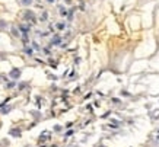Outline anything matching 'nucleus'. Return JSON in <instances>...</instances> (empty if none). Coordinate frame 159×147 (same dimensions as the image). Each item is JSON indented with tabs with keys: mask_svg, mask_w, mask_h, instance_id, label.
I'll use <instances>...</instances> for the list:
<instances>
[{
	"mask_svg": "<svg viewBox=\"0 0 159 147\" xmlns=\"http://www.w3.org/2000/svg\"><path fill=\"white\" fill-rule=\"evenodd\" d=\"M63 28H64L63 23H57V29H63Z\"/></svg>",
	"mask_w": 159,
	"mask_h": 147,
	"instance_id": "10",
	"label": "nucleus"
},
{
	"mask_svg": "<svg viewBox=\"0 0 159 147\" xmlns=\"http://www.w3.org/2000/svg\"><path fill=\"white\" fill-rule=\"evenodd\" d=\"M59 9H60V13L63 15V16H66V15H67V12H66V9H64V7H59Z\"/></svg>",
	"mask_w": 159,
	"mask_h": 147,
	"instance_id": "7",
	"label": "nucleus"
},
{
	"mask_svg": "<svg viewBox=\"0 0 159 147\" xmlns=\"http://www.w3.org/2000/svg\"><path fill=\"white\" fill-rule=\"evenodd\" d=\"M9 76H10L12 79H19L20 77V70L19 68H12L10 73H9Z\"/></svg>",
	"mask_w": 159,
	"mask_h": 147,
	"instance_id": "1",
	"label": "nucleus"
},
{
	"mask_svg": "<svg viewBox=\"0 0 159 147\" xmlns=\"http://www.w3.org/2000/svg\"><path fill=\"white\" fill-rule=\"evenodd\" d=\"M12 33H13L15 37H19V31H18L16 28H13V29H12Z\"/></svg>",
	"mask_w": 159,
	"mask_h": 147,
	"instance_id": "8",
	"label": "nucleus"
},
{
	"mask_svg": "<svg viewBox=\"0 0 159 147\" xmlns=\"http://www.w3.org/2000/svg\"><path fill=\"white\" fill-rule=\"evenodd\" d=\"M48 3H54V2H57V0H47Z\"/></svg>",
	"mask_w": 159,
	"mask_h": 147,
	"instance_id": "11",
	"label": "nucleus"
},
{
	"mask_svg": "<svg viewBox=\"0 0 159 147\" xmlns=\"http://www.w3.org/2000/svg\"><path fill=\"white\" fill-rule=\"evenodd\" d=\"M10 134H12V135H16V137H19L20 131H19V130H10Z\"/></svg>",
	"mask_w": 159,
	"mask_h": 147,
	"instance_id": "5",
	"label": "nucleus"
},
{
	"mask_svg": "<svg viewBox=\"0 0 159 147\" xmlns=\"http://www.w3.org/2000/svg\"><path fill=\"white\" fill-rule=\"evenodd\" d=\"M25 19L35 22V15H34L32 12H31V10H28V12H25Z\"/></svg>",
	"mask_w": 159,
	"mask_h": 147,
	"instance_id": "2",
	"label": "nucleus"
},
{
	"mask_svg": "<svg viewBox=\"0 0 159 147\" xmlns=\"http://www.w3.org/2000/svg\"><path fill=\"white\" fill-rule=\"evenodd\" d=\"M6 20H0V29H3V28H6Z\"/></svg>",
	"mask_w": 159,
	"mask_h": 147,
	"instance_id": "6",
	"label": "nucleus"
},
{
	"mask_svg": "<svg viewBox=\"0 0 159 147\" xmlns=\"http://www.w3.org/2000/svg\"><path fill=\"white\" fill-rule=\"evenodd\" d=\"M32 2H34V0H20V3H22L23 6H31V5H32Z\"/></svg>",
	"mask_w": 159,
	"mask_h": 147,
	"instance_id": "4",
	"label": "nucleus"
},
{
	"mask_svg": "<svg viewBox=\"0 0 159 147\" xmlns=\"http://www.w3.org/2000/svg\"><path fill=\"white\" fill-rule=\"evenodd\" d=\"M9 111H10V107H6V108H3V109H2V112H3V114H7Z\"/></svg>",
	"mask_w": 159,
	"mask_h": 147,
	"instance_id": "9",
	"label": "nucleus"
},
{
	"mask_svg": "<svg viewBox=\"0 0 159 147\" xmlns=\"http://www.w3.org/2000/svg\"><path fill=\"white\" fill-rule=\"evenodd\" d=\"M60 42H61V38H60L59 35H56L53 40H51V44H54V45H59Z\"/></svg>",
	"mask_w": 159,
	"mask_h": 147,
	"instance_id": "3",
	"label": "nucleus"
}]
</instances>
